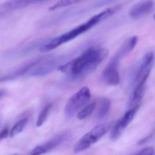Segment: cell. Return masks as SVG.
Instances as JSON below:
<instances>
[{
    "mask_svg": "<svg viewBox=\"0 0 155 155\" xmlns=\"http://www.w3.org/2000/svg\"><path fill=\"white\" fill-rule=\"evenodd\" d=\"M119 7L108 8L101 12L93 16L88 20L82 24L77 26L69 31L56 37L40 49L41 52H48L51 51L78 38L81 34L88 31L100 23L104 20L112 16L118 9Z\"/></svg>",
    "mask_w": 155,
    "mask_h": 155,
    "instance_id": "obj_2",
    "label": "cell"
},
{
    "mask_svg": "<svg viewBox=\"0 0 155 155\" xmlns=\"http://www.w3.org/2000/svg\"><path fill=\"white\" fill-rule=\"evenodd\" d=\"M96 102H91L90 104L87 105L79 111L78 114V118L80 120H82L89 117L94 111L96 107Z\"/></svg>",
    "mask_w": 155,
    "mask_h": 155,
    "instance_id": "obj_13",
    "label": "cell"
},
{
    "mask_svg": "<svg viewBox=\"0 0 155 155\" xmlns=\"http://www.w3.org/2000/svg\"><path fill=\"white\" fill-rule=\"evenodd\" d=\"M7 94V92L4 90H1L0 91V95H1V98H2L3 97H5Z\"/></svg>",
    "mask_w": 155,
    "mask_h": 155,
    "instance_id": "obj_20",
    "label": "cell"
},
{
    "mask_svg": "<svg viewBox=\"0 0 155 155\" xmlns=\"http://www.w3.org/2000/svg\"><path fill=\"white\" fill-rule=\"evenodd\" d=\"M111 107L110 100L107 98H101L99 101V107L97 113V117L99 119L103 118L109 112Z\"/></svg>",
    "mask_w": 155,
    "mask_h": 155,
    "instance_id": "obj_11",
    "label": "cell"
},
{
    "mask_svg": "<svg viewBox=\"0 0 155 155\" xmlns=\"http://www.w3.org/2000/svg\"><path fill=\"white\" fill-rule=\"evenodd\" d=\"M153 18H154V20H155V13L153 15Z\"/></svg>",
    "mask_w": 155,
    "mask_h": 155,
    "instance_id": "obj_21",
    "label": "cell"
},
{
    "mask_svg": "<svg viewBox=\"0 0 155 155\" xmlns=\"http://www.w3.org/2000/svg\"><path fill=\"white\" fill-rule=\"evenodd\" d=\"M139 108V104L134 106L133 108L128 110L124 116L118 120L110 132V139L116 140L119 137L123 130L133 120Z\"/></svg>",
    "mask_w": 155,
    "mask_h": 155,
    "instance_id": "obj_7",
    "label": "cell"
},
{
    "mask_svg": "<svg viewBox=\"0 0 155 155\" xmlns=\"http://www.w3.org/2000/svg\"><path fill=\"white\" fill-rule=\"evenodd\" d=\"M108 54V50L106 48L90 47L77 58L59 66L58 70L74 76L87 75L95 70Z\"/></svg>",
    "mask_w": 155,
    "mask_h": 155,
    "instance_id": "obj_1",
    "label": "cell"
},
{
    "mask_svg": "<svg viewBox=\"0 0 155 155\" xmlns=\"http://www.w3.org/2000/svg\"><path fill=\"white\" fill-rule=\"evenodd\" d=\"M126 54L122 50L119 49L116 54L110 60L103 73V80L109 86H117L120 81L118 70L119 63Z\"/></svg>",
    "mask_w": 155,
    "mask_h": 155,
    "instance_id": "obj_5",
    "label": "cell"
},
{
    "mask_svg": "<svg viewBox=\"0 0 155 155\" xmlns=\"http://www.w3.org/2000/svg\"><path fill=\"white\" fill-rule=\"evenodd\" d=\"M42 0H7L1 5V17L27 8Z\"/></svg>",
    "mask_w": 155,
    "mask_h": 155,
    "instance_id": "obj_8",
    "label": "cell"
},
{
    "mask_svg": "<svg viewBox=\"0 0 155 155\" xmlns=\"http://www.w3.org/2000/svg\"><path fill=\"white\" fill-rule=\"evenodd\" d=\"M8 135V129L7 127H5L1 131L0 133V140L6 138Z\"/></svg>",
    "mask_w": 155,
    "mask_h": 155,
    "instance_id": "obj_17",
    "label": "cell"
},
{
    "mask_svg": "<svg viewBox=\"0 0 155 155\" xmlns=\"http://www.w3.org/2000/svg\"><path fill=\"white\" fill-rule=\"evenodd\" d=\"M155 7L154 0H142L133 5L129 13L132 18L138 19L151 13Z\"/></svg>",
    "mask_w": 155,
    "mask_h": 155,
    "instance_id": "obj_9",
    "label": "cell"
},
{
    "mask_svg": "<svg viewBox=\"0 0 155 155\" xmlns=\"http://www.w3.org/2000/svg\"><path fill=\"white\" fill-rule=\"evenodd\" d=\"M155 133V130H153L148 136L147 137H146L142 139L141 140H139L138 142L139 145H141V144H144V143H146L147 141L148 140H149L152 137H153V135H154V133Z\"/></svg>",
    "mask_w": 155,
    "mask_h": 155,
    "instance_id": "obj_19",
    "label": "cell"
},
{
    "mask_svg": "<svg viewBox=\"0 0 155 155\" xmlns=\"http://www.w3.org/2000/svg\"><path fill=\"white\" fill-rule=\"evenodd\" d=\"M145 85L144 86H136L132 95L130 97V106H136L138 105L139 103L143 98L145 91Z\"/></svg>",
    "mask_w": 155,
    "mask_h": 155,
    "instance_id": "obj_12",
    "label": "cell"
},
{
    "mask_svg": "<svg viewBox=\"0 0 155 155\" xmlns=\"http://www.w3.org/2000/svg\"><path fill=\"white\" fill-rule=\"evenodd\" d=\"M91 92L87 87H83L69 100L65 107V113L67 117L71 118L84 106L91 98Z\"/></svg>",
    "mask_w": 155,
    "mask_h": 155,
    "instance_id": "obj_4",
    "label": "cell"
},
{
    "mask_svg": "<svg viewBox=\"0 0 155 155\" xmlns=\"http://www.w3.org/2000/svg\"><path fill=\"white\" fill-rule=\"evenodd\" d=\"M52 107V103H49L41 110L36 121V126L37 127H40L42 126L46 121Z\"/></svg>",
    "mask_w": 155,
    "mask_h": 155,
    "instance_id": "obj_14",
    "label": "cell"
},
{
    "mask_svg": "<svg viewBox=\"0 0 155 155\" xmlns=\"http://www.w3.org/2000/svg\"><path fill=\"white\" fill-rule=\"evenodd\" d=\"M155 56L152 51L148 52L143 57L136 77V86L146 85L154 64Z\"/></svg>",
    "mask_w": 155,
    "mask_h": 155,
    "instance_id": "obj_6",
    "label": "cell"
},
{
    "mask_svg": "<svg viewBox=\"0 0 155 155\" xmlns=\"http://www.w3.org/2000/svg\"><path fill=\"white\" fill-rule=\"evenodd\" d=\"M118 1L119 0H101V1L98 2V5L99 7H102L105 5L114 3Z\"/></svg>",
    "mask_w": 155,
    "mask_h": 155,
    "instance_id": "obj_18",
    "label": "cell"
},
{
    "mask_svg": "<svg viewBox=\"0 0 155 155\" xmlns=\"http://www.w3.org/2000/svg\"><path fill=\"white\" fill-rule=\"evenodd\" d=\"M66 136V135H63V134L60 135L51 140L46 142L43 145L36 147L34 149L31 151L30 154L32 155H41L51 150L60 144L64 140Z\"/></svg>",
    "mask_w": 155,
    "mask_h": 155,
    "instance_id": "obj_10",
    "label": "cell"
},
{
    "mask_svg": "<svg viewBox=\"0 0 155 155\" xmlns=\"http://www.w3.org/2000/svg\"><path fill=\"white\" fill-rule=\"evenodd\" d=\"M154 148L151 147H149L143 149L137 154L139 155H152L154 154Z\"/></svg>",
    "mask_w": 155,
    "mask_h": 155,
    "instance_id": "obj_16",
    "label": "cell"
},
{
    "mask_svg": "<svg viewBox=\"0 0 155 155\" xmlns=\"http://www.w3.org/2000/svg\"><path fill=\"white\" fill-rule=\"evenodd\" d=\"M28 121V118H26L21 120L16 123L12 129L10 133L11 137H13L21 132L26 127Z\"/></svg>",
    "mask_w": 155,
    "mask_h": 155,
    "instance_id": "obj_15",
    "label": "cell"
},
{
    "mask_svg": "<svg viewBox=\"0 0 155 155\" xmlns=\"http://www.w3.org/2000/svg\"><path fill=\"white\" fill-rule=\"evenodd\" d=\"M113 125V122L102 123L96 126L85 134L76 144L74 151L78 153L89 148L102 137Z\"/></svg>",
    "mask_w": 155,
    "mask_h": 155,
    "instance_id": "obj_3",
    "label": "cell"
}]
</instances>
